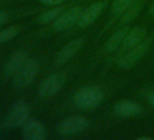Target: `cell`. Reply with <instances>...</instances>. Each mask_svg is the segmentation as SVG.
<instances>
[{"mask_svg": "<svg viewBox=\"0 0 154 140\" xmlns=\"http://www.w3.org/2000/svg\"><path fill=\"white\" fill-rule=\"evenodd\" d=\"M130 30L129 27H124L119 30H117L106 42L105 44V51L108 53H112L119 48L121 45H122L124 37L127 32Z\"/></svg>", "mask_w": 154, "mask_h": 140, "instance_id": "cell-14", "label": "cell"}, {"mask_svg": "<svg viewBox=\"0 0 154 140\" xmlns=\"http://www.w3.org/2000/svg\"><path fill=\"white\" fill-rule=\"evenodd\" d=\"M83 46V40L81 38L74 39L67 43L56 55L55 62L56 65H61L68 62L77 52L80 50Z\"/></svg>", "mask_w": 154, "mask_h": 140, "instance_id": "cell-9", "label": "cell"}, {"mask_svg": "<svg viewBox=\"0 0 154 140\" xmlns=\"http://www.w3.org/2000/svg\"><path fill=\"white\" fill-rule=\"evenodd\" d=\"M103 100V93L98 87L86 86L80 88L73 97L74 104L82 109H90L99 106Z\"/></svg>", "mask_w": 154, "mask_h": 140, "instance_id": "cell-1", "label": "cell"}, {"mask_svg": "<svg viewBox=\"0 0 154 140\" xmlns=\"http://www.w3.org/2000/svg\"><path fill=\"white\" fill-rule=\"evenodd\" d=\"M115 113L122 117L138 116L141 112V106L133 100H121L114 106Z\"/></svg>", "mask_w": 154, "mask_h": 140, "instance_id": "cell-12", "label": "cell"}, {"mask_svg": "<svg viewBox=\"0 0 154 140\" xmlns=\"http://www.w3.org/2000/svg\"><path fill=\"white\" fill-rule=\"evenodd\" d=\"M19 32V27L17 26L8 27L2 31H0V44L8 42L15 38Z\"/></svg>", "mask_w": 154, "mask_h": 140, "instance_id": "cell-17", "label": "cell"}, {"mask_svg": "<svg viewBox=\"0 0 154 140\" xmlns=\"http://www.w3.org/2000/svg\"><path fill=\"white\" fill-rule=\"evenodd\" d=\"M142 5H143L142 1H136L134 4H132L127 10L124 11V14L122 18V22L130 23L132 20H134L139 15L140 11L141 10Z\"/></svg>", "mask_w": 154, "mask_h": 140, "instance_id": "cell-15", "label": "cell"}, {"mask_svg": "<svg viewBox=\"0 0 154 140\" xmlns=\"http://www.w3.org/2000/svg\"><path fill=\"white\" fill-rule=\"evenodd\" d=\"M1 129H2V125H1V121H0V134H1Z\"/></svg>", "mask_w": 154, "mask_h": 140, "instance_id": "cell-24", "label": "cell"}, {"mask_svg": "<svg viewBox=\"0 0 154 140\" xmlns=\"http://www.w3.org/2000/svg\"><path fill=\"white\" fill-rule=\"evenodd\" d=\"M22 137L26 140H43L46 137V129L38 120L28 119L23 126Z\"/></svg>", "mask_w": 154, "mask_h": 140, "instance_id": "cell-8", "label": "cell"}, {"mask_svg": "<svg viewBox=\"0 0 154 140\" xmlns=\"http://www.w3.org/2000/svg\"><path fill=\"white\" fill-rule=\"evenodd\" d=\"M137 0H114L112 5V11L114 14H121L127 10Z\"/></svg>", "mask_w": 154, "mask_h": 140, "instance_id": "cell-18", "label": "cell"}, {"mask_svg": "<svg viewBox=\"0 0 154 140\" xmlns=\"http://www.w3.org/2000/svg\"><path fill=\"white\" fill-rule=\"evenodd\" d=\"M89 126V121L80 116H68L56 125V131L62 135H78L85 132Z\"/></svg>", "mask_w": 154, "mask_h": 140, "instance_id": "cell-4", "label": "cell"}, {"mask_svg": "<svg viewBox=\"0 0 154 140\" xmlns=\"http://www.w3.org/2000/svg\"><path fill=\"white\" fill-rule=\"evenodd\" d=\"M147 99H148V102L150 104V106H152V107H154V92L150 93V94L148 96Z\"/></svg>", "mask_w": 154, "mask_h": 140, "instance_id": "cell-21", "label": "cell"}, {"mask_svg": "<svg viewBox=\"0 0 154 140\" xmlns=\"http://www.w3.org/2000/svg\"><path fill=\"white\" fill-rule=\"evenodd\" d=\"M65 81V75L54 73L46 78L39 87V95L42 97H51L60 92Z\"/></svg>", "mask_w": 154, "mask_h": 140, "instance_id": "cell-6", "label": "cell"}, {"mask_svg": "<svg viewBox=\"0 0 154 140\" xmlns=\"http://www.w3.org/2000/svg\"><path fill=\"white\" fill-rule=\"evenodd\" d=\"M28 59L27 55L25 52H17L7 62L4 67V76L7 79H13L15 75L18 72L21 66Z\"/></svg>", "mask_w": 154, "mask_h": 140, "instance_id": "cell-11", "label": "cell"}, {"mask_svg": "<svg viewBox=\"0 0 154 140\" xmlns=\"http://www.w3.org/2000/svg\"><path fill=\"white\" fill-rule=\"evenodd\" d=\"M29 114L30 109L28 104L25 100H17L8 109L5 116L4 125L6 127L11 129L23 126L29 119Z\"/></svg>", "mask_w": 154, "mask_h": 140, "instance_id": "cell-2", "label": "cell"}, {"mask_svg": "<svg viewBox=\"0 0 154 140\" xmlns=\"http://www.w3.org/2000/svg\"><path fill=\"white\" fill-rule=\"evenodd\" d=\"M61 14H62V8H55L48 11H45V13L40 15L38 18V21L42 24H47L52 21H54Z\"/></svg>", "mask_w": 154, "mask_h": 140, "instance_id": "cell-16", "label": "cell"}, {"mask_svg": "<svg viewBox=\"0 0 154 140\" xmlns=\"http://www.w3.org/2000/svg\"><path fill=\"white\" fill-rule=\"evenodd\" d=\"M151 37L141 41L139 45L135 46L134 47L129 49V51L118 58L116 64L122 69H130L133 67L148 52L150 43Z\"/></svg>", "mask_w": 154, "mask_h": 140, "instance_id": "cell-3", "label": "cell"}, {"mask_svg": "<svg viewBox=\"0 0 154 140\" xmlns=\"http://www.w3.org/2000/svg\"><path fill=\"white\" fill-rule=\"evenodd\" d=\"M104 4L102 2H95L88 7L85 11L82 12V15L77 22V25L81 27H87L92 25L101 15Z\"/></svg>", "mask_w": 154, "mask_h": 140, "instance_id": "cell-10", "label": "cell"}, {"mask_svg": "<svg viewBox=\"0 0 154 140\" xmlns=\"http://www.w3.org/2000/svg\"><path fill=\"white\" fill-rule=\"evenodd\" d=\"M82 12L83 10L79 7H75L68 9L67 11L62 13L52 23L51 28L54 31H62L69 28L70 27L78 22L82 15Z\"/></svg>", "mask_w": 154, "mask_h": 140, "instance_id": "cell-7", "label": "cell"}, {"mask_svg": "<svg viewBox=\"0 0 154 140\" xmlns=\"http://www.w3.org/2000/svg\"><path fill=\"white\" fill-rule=\"evenodd\" d=\"M149 13H150V15H154V2L149 8Z\"/></svg>", "mask_w": 154, "mask_h": 140, "instance_id": "cell-22", "label": "cell"}, {"mask_svg": "<svg viewBox=\"0 0 154 140\" xmlns=\"http://www.w3.org/2000/svg\"><path fill=\"white\" fill-rule=\"evenodd\" d=\"M39 1L47 6H56L61 4L63 2V0H39Z\"/></svg>", "mask_w": 154, "mask_h": 140, "instance_id": "cell-19", "label": "cell"}, {"mask_svg": "<svg viewBox=\"0 0 154 140\" xmlns=\"http://www.w3.org/2000/svg\"><path fill=\"white\" fill-rule=\"evenodd\" d=\"M38 70L39 65L36 60L28 58L13 78V85L17 88L28 86L35 78Z\"/></svg>", "mask_w": 154, "mask_h": 140, "instance_id": "cell-5", "label": "cell"}, {"mask_svg": "<svg viewBox=\"0 0 154 140\" xmlns=\"http://www.w3.org/2000/svg\"><path fill=\"white\" fill-rule=\"evenodd\" d=\"M146 36V29L143 27H135L132 28H130V30L127 32L123 43H122V47L126 50H129L135 46L139 45L143 39L145 38Z\"/></svg>", "mask_w": 154, "mask_h": 140, "instance_id": "cell-13", "label": "cell"}, {"mask_svg": "<svg viewBox=\"0 0 154 140\" xmlns=\"http://www.w3.org/2000/svg\"><path fill=\"white\" fill-rule=\"evenodd\" d=\"M139 139H140V140H142V139H149V140H150L151 137H149V136H142V137H139Z\"/></svg>", "mask_w": 154, "mask_h": 140, "instance_id": "cell-23", "label": "cell"}, {"mask_svg": "<svg viewBox=\"0 0 154 140\" xmlns=\"http://www.w3.org/2000/svg\"><path fill=\"white\" fill-rule=\"evenodd\" d=\"M7 20V13L5 11H0V26L4 24Z\"/></svg>", "mask_w": 154, "mask_h": 140, "instance_id": "cell-20", "label": "cell"}]
</instances>
